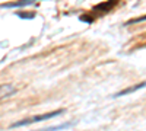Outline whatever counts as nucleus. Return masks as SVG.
Returning a JSON list of instances; mask_svg holds the SVG:
<instances>
[{"label": "nucleus", "instance_id": "nucleus-1", "mask_svg": "<svg viewBox=\"0 0 146 131\" xmlns=\"http://www.w3.org/2000/svg\"><path fill=\"white\" fill-rule=\"evenodd\" d=\"M64 109H58V111H53V112H48V114H42V115H36V117H31V118H27V120H21L15 124H12V127L16 128V127H22V125H29V124H34V122H40V121H45V120H50V118H54V117H58L60 114H63Z\"/></svg>", "mask_w": 146, "mask_h": 131}, {"label": "nucleus", "instance_id": "nucleus-2", "mask_svg": "<svg viewBox=\"0 0 146 131\" xmlns=\"http://www.w3.org/2000/svg\"><path fill=\"white\" fill-rule=\"evenodd\" d=\"M15 92H16V88L12 86L10 83H6V85H0V99L10 96V95H13Z\"/></svg>", "mask_w": 146, "mask_h": 131}, {"label": "nucleus", "instance_id": "nucleus-3", "mask_svg": "<svg viewBox=\"0 0 146 131\" xmlns=\"http://www.w3.org/2000/svg\"><path fill=\"white\" fill-rule=\"evenodd\" d=\"M76 122H64V124H60V125H53V127H47V128H41V130H35V131H60V130H64L69 128L72 125H75Z\"/></svg>", "mask_w": 146, "mask_h": 131}, {"label": "nucleus", "instance_id": "nucleus-4", "mask_svg": "<svg viewBox=\"0 0 146 131\" xmlns=\"http://www.w3.org/2000/svg\"><path fill=\"white\" fill-rule=\"evenodd\" d=\"M146 86V83H139V85H136V86H131V88H127V89H124V90H121V92H118V93H115L114 96L117 98V96H124V95H129V93H131V92H135V90H137V89H140V88H145Z\"/></svg>", "mask_w": 146, "mask_h": 131}, {"label": "nucleus", "instance_id": "nucleus-5", "mask_svg": "<svg viewBox=\"0 0 146 131\" xmlns=\"http://www.w3.org/2000/svg\"><path fill=\"white\" fill-rule=\"evenodd\" d=\"M115 5H117V2L111 0V2H107V3H100V5H96V6L94 7V10H104V12H108L110 9H113Z\"/></svg>", "mask_w": 146, "mask_h": 131}, {"label": "nucleus", "instance_id": "nucleus-6", "mask_svg": "<svg viewBox=\"0 0 146 131\" xmlns=\"http://www.w3.org/2000/svg\"><path fill=\"white\" fill-rule=\"evenodd\" d=\"M29 5H34L32 0H27V2H15V3H6V5H2V7H23V6H29Z\"/></svg>", "mask_w": 146, "mask_h": 131}, {"label": "nucleus", "instance_id": "nucleus-7", "mask_svg": "<svg viewBox=\"0 0 146 131\" xmlns=\"http://www.w3.org/2000/svg\"><path fill=\"white\" fill-rule=\"evenodd\" d=\"M19 18H23V19H32L35 18V13H32V12H23V13H18Z\"/></svg>", "mask_w": 146, "mask_h": 131}, {"label": "nucleus", "instance_id": "nucleus-8", "mask_svg": "<svg viewBox=\"0 0 146 131\" xmlns=\"http://www.w3.org/2000/svg\"><path fill=\"white\" fill-rule=\"evenodd\" d=\"M142 20H146V15L145 16H139V18H135V19H131L129 20L126 25H133V23H136V22H142Z\"/></svg>", "mask_w": 146, "mask_h": 131}, {"label": "nucleus", "instance_id": "nucleus-9", "mask_svg": "<svg viewBox=\"0 0 146 131\" xmlns=\"http://www.w3.org/2000/svg\"><path fill=\"white\" fill-rule=\"evenodd\" d=\"M80 20H86V22H94V18H89V16H85V15H82V16H80Z\"/></svg>", "mask_w": 146, "mask_h": 131}]
</instances>
